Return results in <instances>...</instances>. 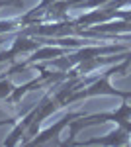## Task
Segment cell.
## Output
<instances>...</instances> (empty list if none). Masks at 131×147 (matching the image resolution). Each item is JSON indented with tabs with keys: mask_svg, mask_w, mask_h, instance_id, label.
Wrapping results in <instances>:
<instances>
[{
	"mask_svg": "<svg viewBox=\"0 0 131 147\" xmlns=\"http://www.w3.org/2000/svg\"><path fill=\"white\" fill-rule=\"evenodd\" d=\"M104 122H116L118 125H123L131 136V104L127 102H121L118 110H112V112H98V114H84L80 118H75L71 124H69V129L71 134L63 141V145H73L77 141V136L86 129V127H92V125H100Z\"/></svg>",
	"mask_w": 131,
	"mask_h": 147,
	"instance_id": "6da1fadb",
	"label": "cell"
},
{
	"mask_svg": "<svg viewBox=\"0 0 131 147\" xmlns=\"http://www.w3.org/2000/svg\"><path fill=\"white\" fill-rule=\"evenodd\" d=\"M75 35L100 37V39H114V41H118V39L127 41V39H131V22H127V20H112V22L90 26L86 30H77Z\"/></svg>",
	"mask_w": 131,
	"mask_h": 147,
	"instance_id": "7a4b0ae2",
	"label": "cell"
},
{
	"mask_svg": "<svg viewBox=\"0 0 131 147\" xmlns=\"http://www.w3.org/2000/svg\"><path fill=\"white\" fill-rule=\"evenodd\" d=\"M43 45L39 37H33V35H22L16 34L12 45L4 51H0V65L2 63H14L18 57H28L30 53H33L35 49Z\"/></svg>",
	"mask_w": 131,
	"mask_h": 147,
	"instance_id": "3957f363",
	"label": "cell"
},
{
	"mask_svg": "<svg viewBox=\"0 0 131 147\" xmlns=\"http://www.w3.org/2000/svg\"><path fill=\"white\" fill-rule=\"evenodd\" d=\"M80 116H84V112H80V110H71V112H67L65 116H63L61 120H57L51 127H47L43 131H37V136L32 137L28 145H49V143L59 145L57 137L61 136V131H63L65 127H69V124H71L75 118H80Z\"/></svg>",
	"mask_w": 131,
	"mask_h": 147,
	"instance_id": "277c9868",
	"label": "cell"
},
{
	"mask_svg": "<svg viewBox=\"0 0 131 147\" xmlns=\"http://www.w3.org/2000/svg\"><path fill=\"white\" fill-rule=\"evenodd\" d=\"M129 143H131V136L123 125H118L108 136L92 137V139H84V141H75V145H108V147H123V145H129Z\"/></svg>",
	"mask_w": 131,
	"mask_h": 147,
	"instance_id": "5b68a950",
	"label": "cell"
},
{
	"mask_svg": "<svg viewBox=\"0 0 131 147\" xmlns=\"http://www.w3.org/2000/svg\"><path fill=\"white\" fill-rule=\"evenodd\" d=\"M14 84H12L10 77H0V100H8L10 94L14 92Z\"/></svg>",
	"mask_w": 131,
	"mask_h": 147,
	"instance_id": "8992f818",
	"label": "cell"
},
{
	"mask_svg": "<svg viewBox=\"0 0 131 147\" xmlns=\"http://www.w3.org/2000/svg\"><path fill=\"white\" fill-rule=\"evenodd\" d=\"M0 8H14V10H24V0H0Z\"/></svg>",
	"mask_w": 131,
	"mask_h": 147,
	"instance_id": "52a82bcc",
	"label": "cell"
},
{
	"mask_svg": "<svg viewBox=\"0 0 131 147\" xmlns=\"http://www.w3.org/2000/svg\"><path fill=\"white\" fill-rule=\"evenodd\" d=\"M114 20H127V22H131V10H116V14H114Z\"/></svg>",
	"mask_w": 131,
	"mask_h": 147,
	"instance_id": "ba28073f",
	"label": "cell"
},
{
	"mask_svg": "<svg viewBox=\"0 0 131 147\" xmlns=\"http://www.w3.org/2000/svg\"><path fill=\"white\" fill-rule=\"evenodd\" d=\"M18 122V118H8V120H0V127H4V125H14Z\"/></svg>",
	"mask_w": 131,
	"mask_h": 147,
	"instance_id": "9c48e42d",
	"label": "cell"
},
{
	"mask_svg": "<svg viewBox=\"0 0 131 147\" xmlns=\"http://www.w3.org/2000/svg\"><path fill=\"white\" fill-rule=\"evenodd\" d=\"M4 41H6V34H0V45H2Z\"/></svg>",
	"mask_w": 131,
	"mask_h": 147,
	"instance_id": "30bf717a",
	"label": "cell"
}]
</instances>
